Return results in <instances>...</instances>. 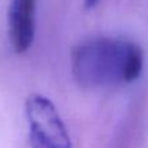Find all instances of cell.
<instances>
[{"label": "cell", "mask_w": 148, "mask_h": 148, "mask_svg": "<svg viewBox=\"0 0 148 148\" xmlns=\"http://www.w3.org/2000/svg\"><path fill=\"white\" fill-rule=\"evenodd\" d=\"M70 65L75 82L84 88L121 86L140 77L144 52L130 39L97 36L74 47Z\"/></svg>", "instance_id": "obj_1"}, {"label": "cell", "mask_w": 148, "mask_h": 148, "mask_svg": "<svg viewBox=\"0 0 148 148\" xmlns=\"http://www.w3.org/2000/svg\"><path fill=\"white\" fill-rule=\"evenodd\" d=\"M29 148H73L57 108L47 96L33 94L25 101Z\"/></svg>", "instance_id": "obj_2"}, {"label": "cell", "mask_w": 148, "mask_h": 148, "mask_svg": "<svg viewBox=\"0 0 148 148\" xmlns=\"http://www.w3.org/2000/svg\"><path fill=\"white\" fill-rule=\"evenodd\" d=\"M38 0H10L8 8V33L17 53L31 48L35 38V17Z\"/></svg>", "instance_id": "obj_3"}, {"label": "cell", "mask_w": 148, "mask_h": 148, "mask_svg": "<svg viewBox=\"0 0 148 148\" xmlns=\"http://www.w3.org/2000/svg\"><path fill=\"white\" fill-rule=\"evenodd\" d=\"M100 0H84L83 5L86 9H92V8H95L97 4H99Z\"/></svg>", "instance_id": "obj_4"}]
</instances>
